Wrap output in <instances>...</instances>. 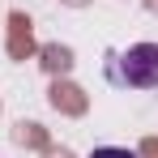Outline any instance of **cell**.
<instances>
[{
	"label": "cell",
	"mask_w": 158,
	"mask_h": 158,
	"mask_svg": "<svg viewBox=\"0 0 158 158\" xmlns=\"http://www.w3.org/2000/svg\"><path fill=\"white\" fill-rule=\"evenodd\" d=\"M107 81L120 90H158V43H132L107 60Z\"/></svg>",
	"instance_id": "1"
},
{
	"label": "cell",
	"mask_w": 158,
	"mask_h": 158,
	"mask_svg": "<svg viewBox=\"0 0 158 158\" xmlns=\"http://www.w3.org/2000/svg\"><path fill=\"white\" fill-rule=\"evenodd\" d=\"M90 158H137V154H132V150H120V145H98Z\"/></svg>",
	"instance_id": "2"
}]
</instances>
